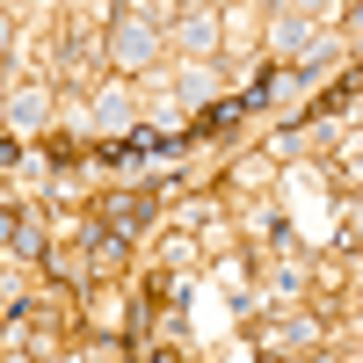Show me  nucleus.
<instances>
[{
	"mask_svg": "<svg viewBox=\"0 0 363 363\" xmlns=\"http://www.w3.org/2000/svg\"><path fill=\"white\" fill-rule=\"evenodd\" d=\"M145 51H153L145 29H116V58H145Z\"/></svg>",
	"mask_w": 363,
	"mask_h": 363,
	"instance_id": "1",
	"label": "nucleus"
}]
</instances>
